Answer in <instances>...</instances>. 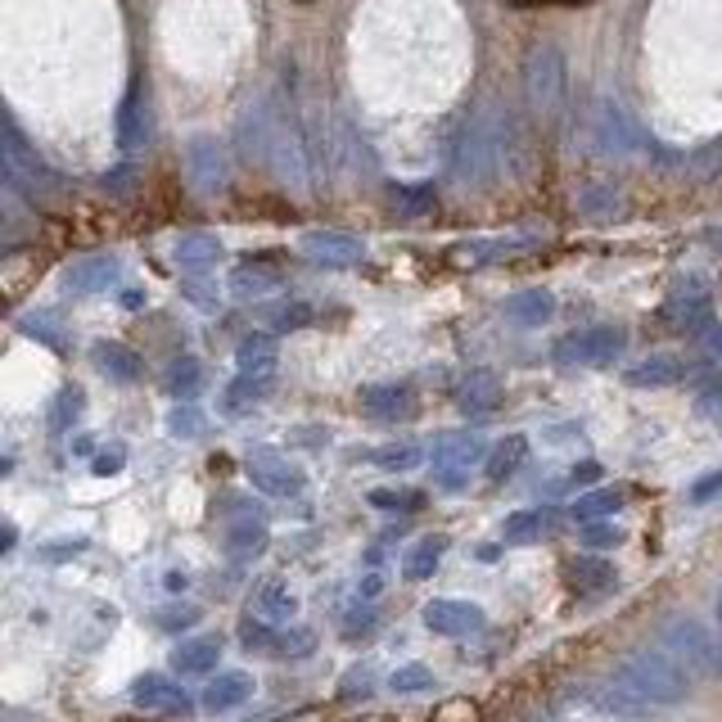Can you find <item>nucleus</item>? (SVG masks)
Masks as SVG:
<instances>
[{"mask_svg": "<svg viewBox=\"0 0 722 722\" xmlns=\"http://www.w3.org/2000/svg\"><path fill=\"white\" fill-rule=\"evenodd\" d=\"M276 641H280V623L262 619L253 610L240 619V645H244L249 655H276Z\"/></svg>", "mask_w": 722, "mask_h": 722, "instance_id": "obj_29", "label": "nucleus"}, {"mask_svg": "<svg viewBox=\"0 0 722 722\" xmlns=\"http://www.w3.org/2000/svg\"><path fill=\"white\" fill-rule=\"evenodd\" d=\"M421 619H425V628L434 632V637H479L483 628H488V615L479 610L474 600H456V596H434L425 610H421Z\"/></svg>", "mask_w": 722, "mask_h": 722, "instance_id": "obj_6", "label": "nucleus"}, {"mask_svg": "<svg viewBox=\"0 0 722 722\" xmlns=\"http://www.w3.org/2000/svg\"><path fill=\"white\" fill-rule=\"evenodd\" d=\"M181 294L195 302L199 312H217V308H221V294L208 285V276H185V280H181Z\"/></svg>", "mask_w": 722, "mask_h": 722, "instance_id": "obj_42", "label": "nucleus"}, {"mask_svg": "<svg viewBox=\"0 0 722 722\" xmlns=\"http://www.w3.org/2000/svg\"><path fill=\"white\" fill-rule=\"evenodd\" d=\"M362 411L370 421H385V425L406 421V415H415V389L406 379H379V385L362 389Z\"/></svg>", "mask_w": 722, "mask_h": 722, "instance_id": "obj_8", "label": "nucleus"}, {"mask_svg": "<svg viewBox=\"0 0 722 722\" xmlns=\"http://www.w3.org/2000/svg\"><path fill=\"white\" fill-rule=\"evenodd\" d=\"M72 456H95V438L91 434H78V438H72Z\"/></svg>", "mask_w": 722, "mask_h": 722, "instance_id": "obj_52", "label": "nucleus"}, {"mask_svg": "<svg viewBox=\"0 0 722 722\" xmlns=\"http://www.w3.org/2000/svg\"><path fill=\"white\" fill-rule=\"evenodd\" d=\"M551 534V511L542 506H528V511H511L502 519V542L506 547H534Z\"/></svg>", "mask_w": 722, "mask_h": 722, "instance_id": "obj_21", "label": "nucleus"}, {"mask_svg": "<svg viewBox=\"0 0 722 722\" xmlns=\"http://www.w3.org/2000/svg\"><path fill=\"white\" fill-rule=\"evenodd\" d=\"M91 362L104 379H113V385H136L140 379V357L127 348V344H108V339H100V344H91Z\"/></svg>", "mask_w": 722, "mask_h": 722, "instance_id": "obj_17", "label": "nucleus"}, {"mask_svg": "<svg viewBox=\"0 0 722 722\" xmlns=\"http://www.w3.org/2000/svg\"><path fill=\"white\" fill-rule=\"evenodd\" d=\"M149 140V104L140 95V82H131L127 100L118 104V145L123 149H140Z\"/></svg>", "mask_w": 722, "mask_h": 722, "instance_id": "obj_24", "label": "nucleus"}, {"mask_svg": "<svg viewBox=\"0 0 722 722\" xmlns=\"http://www.w3.org/2000/svg\"><path fill=\"white\" fill-rule=\"evenodd\" d=\"M628 348V334L615 325H596V330H574L560 334L551 344V362L560 370H578V366H610Z\"/></svg>", "mask_w": 722, "mask_h": 722, "instance_id": "obj_3", "label": "nucleus"}, {"mask_svg": "<svg viewBox=\"0 0 722 722\" xmlns=\"http://www.w3.org/2000/svg\"><path fill=\"white\" fill-rule=\"evenodd\" d=\"M244 474H249V483L262 492V497H298V492L308 488V474H302V470L289 461V456L276 451V447L249 451Z\"/></svg>", "mask_w": 722, "mask_h": 722, "instance_id": "obj_4", "label": "nucleus"}, {"mask_svg": "<svg viewBox=\"0 0 722 722\" xmlns=\"http://www.w3.org/2000/svg\"><path fill=\"white\" fill-rule=\"evenodd\" d=\"M677 379V366L668 362V357H651V362H641L637 370H628V385H651V389H660V385H673Z\"/></svg>", "mask_w": 722, "mask_h": 722, "instance_id": "obj_40", "label": "nucleus"}, {"mask_svg": "<svg viewBox=\"0 0 722 722\" xmlns=\"http://www.w3.org/2000/svg\"><path fill=\"white\" fill-rule=\"evenodd\" d=\"M375 696V668L370 664H353L339 677V700H370Z\"/></svg>", "mask_w": 722, "mask_h": 722, "instance_id": "obj_39", "label": "nucleus"}, {"mask_svg": "<svg viewBox=\"0 0 722 722\" xmlns=\"http://www.w3.org/2000/svg\"><path fill=\"white\" fill-rule=\"evenodd\" d=\"M118 302H123V308H127V312H140V308H145V302H149V294H145V289H131V285H127V289L118 294Z\"/></svg>", "mask_w": 722, "mask_h": 722, "instance_id": "obj_50", "label": "nucleus"}, {"mask_svg": "<svg viewBox=\"0 0 722 722\" xmlns=\"http://www.w3.org/2000/svg\"><path fill=\"white\" fill-rule=\"evenodd\" d=\"M221 660V637H185L172 651V673L176 677H213Z\"/></svg>", "mask_w": 722, "mask_h": 722, "instance_id": "obj_13", "label": "nucleus"}, {"mask_svg": "<svg viewBox=\"0 0 722 722\" xmlns=\"http://www.w3.org/2000/svg\"><path fill=\"white\" fill-rule=\"evenodd\" d=\"M456 406L466 415H492L502 406V379L492 370H470L461 379V389H456Z\"/></svg>", "mask_w": 722, "mask_h": 722, "instance_id": "obj_16", "label": "nucleus"}, {"mask_svg": "<svg viewBox=\"0 0 722 722\" xmlns=\"http://www.w3.org/2000/svg\"><path fill=\"white\" fill-rule=\"evenodd\" d=\"M118 276H123V262L113 257V253H100V257L72 262L59 285H64L72 298H87V294H108L113 285H118Z\"/></svg>", "mask_w": 722, "mask_h": 722, "instance_id": "obj_10", "label": "nucleus"}, {"mask_svg": "<svg viewBox=\"0 0 722 722\" xmlns=\"http://www.w3.org/2000/svg\"><path fill=\"white\" fill-rule=\"evenodd\" d=\"M687 497L696 502V506H704V502H713V497H722V470H713V474H704V479H696L691 483V492Z\"/></svg>", "mask_w": 722, "mask_h": 722, "instance_id": "obj_45", "label": "nucleus"}, {"mask_svg": "<svg viewBox=\"0 0 722 722\" xmlns=\"http://www.w3.org/2000/svg\"><path fill=\"white\" fill-rule=\"evenodd\" d=\"M82 415H87V393L78 385H64L55 393V402H50V429L55 434H72V425H78Z\"/></svg>", "mask_w": 722, "mask_h": 722, "instance_id": "obj_30", "label": "nucleus"}, {"mask_svg": "<svg viewBox=\"0 0 722 722\" xmlns=\"http://www.w3.org/2000/svg\"><path fill=\"white\" fill-rule=\"evenodd\" d=\"M619 542H623V528H619V524H605V519L583 524V547H587V551H610V547H619Z\"/></svg>", "mask_w": 722, "mask_h": 722, "instance_id": "obj_43", "label": "nucleus"}, {"mask_svg": "<svg viewBox=\"0 0 722 722\" xmlns=\"http://www.w3.org/2000/svg\"><path fill=\"white\" fill-rule=\"evenodd\" d=\"M276 362H280L276 330H253V334L240 339V348H236V370H249V375H276Z\"/></svg>", "mask_w": 722, "mask_h": 722, "instance_id": "obj_18", "label": "nucleus"}, {"mask_svg": "<svg viewBox=\"0 0 722 722\" xmlns=\"http://www.w3.org/2000/svg\"><path fill=\"white\" fill-rule=\"evenodd\" d=\"M127 700H131L136 709H145V713H181V718L195 713V700L185 696V687H181L176 673H140V677L131 681Z\"/></svg>", "mask_w": 722, "mask_h": 722, "instance_id": "obj_5", "label": "nucleus"}, {"mask_svg": "<svg viewBox=\"0 0 722 722\" xmlns=\"http://www.w3.org/2000/svg\"><path fill=\"white\" fill-rule=\"evenodd\" d=\"M190 176H195V185L208 190V195L226 185V159H221V145L213 136H199L190 145Z\"/></svg>", "mask_w": 722, "mask_h": 722, "instance_id": "obj_22", "label": "nucleus"}, {"mask_svg": "<svg viewBox=\"0 0 722 722\" xmlns=\"http://www.w3.org/2000/svg\"><path fill=\"white\" fill-rule=\"evenodd\" d=\"M302 257L317 262V267H357V262H366V244L348 231H308L298 240Z\"/></svg>", "mask_w": 722, "mask_h": 722, "instance_id": "obj_7", "label": "nucleus"}, {"mask_svg": "<svg viewBox=\"0 0 722 722\" xmlns=\"http://www.w3.org/2000/svg\"><path fill=\"white\" fill-rule=\"evenodd\" d=\"M87 547H91L87 538H59V542H50V547L36 551V560H42V564H64V560H78Z\"/></svg>", "mask_w": 722, "mask_h": 722, "instance_id": "obj_44", "label": "nucleus"}, {"mask_svg": "<svg viewBox=\"0 0 722 722\" xmlns=\"http://www.w3.org/2000/svg\"><path fill=\"white\" fill-rule=\"evenodd\" d=\"M370 461L385 470V474H406V470H415V466L425 461V447L421 443H389V447L370 451Z\"/></svg>", "mask_w": 722, "mask_h": 722, "instance_id": "obj_32", "label": "nucleus"}, {"mask_svg": "<svg viewBox=\"0 0 722 722\" xmlns=\"http://www.w3.org/2000/svg\"><path fill=\"white\" fill-rule=\"evenodd\" d=\"M172 257H176L181 276H213V272H217V262L226 257V244H221L217 236L195 231V236H181V240H176Z\"/></svg>", "mask_w": 722, "mask_h": 722, "instance_id": "obj_11", "label": "nucleus"}, {"mask_svg": "<svg viewBox=\"0 0 722 722\" xmlns=\"http://www.w3.org/2000/svg\"><path fill=\"white\" fill-rule=\"evenodd\" d=\"M600 461H578L574 470H569V488H596L600 483Z\"/></svg>", "mask_w": 722, "mask_h": 722, "instance_id": "obj_47", "label": "nucleus"}, {"mask_svg": "<svg viewBox=\"0 0 722 722\" xmlns=\"http://www.w3.org/2000/svg\"><path fill=\"white\" fill-rule=\"evenodd\" d=\"M524 461H528V438L524 434H506V438L492 443L488 461H483V474H488V483H506V479H515L524 470Z\"/></svg>", "mask_w": 722, "mask_h": 722, "instance_id": "obj_20", "label": "nucleus"}, {"mask_svg": "<svg viewBox=\"0 0 722 722\" xmlns=\"http://www.w3.org/2000/svg\"><path fill=\"white\" fill-rule=\"evenodd\" d=\"M249 610L285 628V623H294V615H298V596L289 592V583L267 578V583H262V587L253 592V605H249Z\"/></svg>", "mask_w": 722, "mask_h": 722, "instance_id": "obj_23", "label": "nucleus"}, {"mask_svg": "<svg viewBox=\"0 0 722 722\" xmlns=\"http://www.w3.org/2000/svg\"><path fill=\"white\" fill-rule=\"evenodd\" d=\"M718 610H722V600H718Z\"/></svg>", "mask_w": 722, "mask_h": 722, "instance_id": "obj_53", "label": "nucleus"}, {"mask_svg": "<svg viewBox=\"0 0 722 722\" xmlns=\"http://www.w3.org/2000/svg\"><path fill=\"white\" fill-rule=\"evenodd\" d=\"M488 451H492V443H488L483 434H470V429H461V434H438L434 447H429L434 483H438L443 492H461V488L470 483V470L488 461Z\"/></svg>", "mask_w": 722, "mask_h": 722, "instance_id": "obj_2", "label": "nucleus"}, {"mask_svg": "<svg viewBox=\"0 0 722 722\" xmlns=\"http://www.w3.org/2000/svg\"><path fill=\"white\" fill-rule=\"evenodd\" d=\"M163 389H168L176 402H195L199 389H204V366H199L195 357H176V362L168 366V375H163Z\"/></svg>", "mask_w": 722, "mask_h": 722, "instance_id": "obj_28", "label": "nucleus"}, {"mask_svg": "<svg viewBox=\"0 0 722 722\" xmlns=\"http://www.w3.org/2000/svg\"><path fill=\"white\" fill-rule=\"evenodd\" d=\"M276 389V375H249V370H236V379L221 389V415H244V411H253L262 398H267Z\"/></svg>", "mask_w": 722, "mask_h": 722, "instance_id": "obj_15", "label": "nucleus"}, {"mask_svg": "<svg viewBox=\"0 0 722 722\" xmlns=\"http://www.w3.org/2000/svg\"><path fill=\"white\" fill-rule=\"evenodd\" d=\"M294 443H298V447H325V443H330V429H321V425H298V429H294Z\"/></svg>", "mask_w": 722, "mask_h": 722, "instance_id": "obj_48", "label": "nucleus"}, {"mask_svg": "<svg viewBox=\"0 0 722 722\" xmlns=\"http://www.w3.org/2000/svg\"><path fill=\"white\" fill-rule=\"evenodd\" d=\"M534 722H538V718H534Z\"/></svg>", "mask_w": 722, "mask_h": 722, "instance_id": "obj_54", "label": "nucleus"}, {"mask_svg": "<svg viewBox=\"0 0 722 722\" xmlns=\"http://www.w3.org/2000/svg\"><path fill=\"white\" fill-rule=\"evenodd\" d=\"M23 330H27V339H42V344L59 348V334H55V325H50V317H46V312H42V317H27V321H23Z\"/></svg>", "mask_w": 722, "mask_h": 722, "instance_id": "obj_46", "label": "nucleus"}, {"mask_svg": "<svg viewBox=\"0 0 722 722\" xmlns=\"http://www.w3.org/2000/svg\"><path fill=\"white\" fill-rule=\"evenodd\" d=\"M555 317V298L547 289H519L515 298H506V321L519 330H542Z\"/></svg>", "mask_w": 722, "mask_h": 722, "instance_id": "obj_19", "label": "nucleus"}, {"mask_svg": "<svg viewBox=\"0 0 722 722\" xmlns=\"http://www.w3.org/2000/svg\"><path fill=\"white\" fill-rule=\"evenodd\" d=\"M163 587H168V592H172V596H181V592H185V587H190V574H185V569H172V574H168V578H163Z\"/></svg>", "mask_w": 722, "mask_h": 722, "instance_id": "obj_51", "label": "nucleus"}, {"mask_svg": "<svg viewBox=\"0 0 722 722\" xmlns=\"http://www.w3.org/2000/svg\"><path fill=\"white\" fill-rule=\"evenodd\" d=\"M366 502L375 511H385V515H411V511L425 506V492H415V488H370Z\"/></svg>", "mask_w": 722, "mask_h": 722, "instance_id": "obj_33", "label": "nucleus"}, {"mask_svg": "<svg viewBox=\"0 0 722 722\" xmlns=\"http://www.w3.org/2000/svg\"><path fill=\"white\" fill-rule=\"evenodd\" d=\"M569 583H574L578 592H610L619 583V574H615L610 560H600L596 551H587V555H578L574 564H569Z\"/></svg>", "mask_w": 722, "mask_h": 722, "instance_id": "obj_26", "label": "nucleus"}, {"mask_svg": "<svg viewBox=\"0 0 722 722\" xmlns=\"http://www.w3.org/2000/svg\"><path fill=\"white\" fill-rule=\"evenodd\" d=\"M272 542V528L257 511H240L231 524H226V551L236 560H257Z\"/></svg>", "mask_w": 722, "mask_h": 722, "instance_id": "obj_12", "label": "nucleus"}, {"mask_svg": "<svg viewBox=\"0 0 722 722\" xmlns=\"http://www.w3.org/2000/svg\"><path fill=\"white\" fill-rule=\"evenodd\" d=\"M615 687L645 709V704H673V700H681V696H687V677H681V668L673 660H664V655H632L615 673Z\"/></svg>", "mask_w": 722, "mask_h": 722, "instance_id": "obj_1", "label": "nucleus"}, {"mask_svg": "<svg viewBox=\"0 0 722 722\" xmlns=\"http://www.w3.org/2000/svg\"><path fill=\"white\" fill-rule=\"evenodd\" d=\"M267 321H272L276 334H294V330H308L317 321V312H312V302L294 298V302H280L276 312H267Z\"/></svg>", "mask_w": 722, "mask_h": 722, "instance_id": "obj_36", "label": "nucleus"}, {"mask_svg": "<svg viewBox=\"0 0 722 722\" xmlns=\"http://www.w3.org/2000/svg\"><path fill=\"white\" fill-rule=\"evenodd\" d=\"M379 592H385V574H375V569H370V574L357 583V596H362V600H375Z\"/></svg>", "mask_w": 722, "mask_h": 722, "instance_id": "obj_49", "label": "nucleus"}, {"mask_svg": "<svg viewBox=\"0 0 722 722\" xmlns=\"http://www.w3.org/2000/svg\"><path fill=\"white\" fill-rule=\"evenodd\" d=\"M168 434L172 438H199L204 434V411L195 402H176L168 411Z\"/></svg>", "mask_w": 722, "mask_h": 722, "instance_id": "obj_38", "label": "nucleus"}, {"mask_svg": "<svg viewBox=\"0 0 722 722\" xmlns=\"http://www.w3.org/2000/svg\"><path fill=\"white\" fill-rule=\"evenodd\" d=\"M312 651H317V637H312V628L285 623V628H280V641H276V655H272V660H308Z\"/></svg>", "mask_w": 722, "mask_h": 722, "instance_id": "obj_37", "label": "nucleus"}, {"mask_svg": "<svg viewBox=\"0 0 722 722\" xmlns=\"http://www.w3.org/2000/svg\"><path fill=\"white\" fill-rule=\"evenodd\" d=\"M199 619H204L199 605H190V600H181V605H159V610H154V628H159V632H172V637L190 632Z\"/></svg>", "mask_w": 722, "mask_h": 722, "instance_id": "obj_35", "label": "nucleus"}, {"mask_svg": "<svg viewBox=\"0 0 722 722\" xmlns=\"http://www.w3.org/2000/svg\"><path fill=\"white\" fill-rule=\"evenodd\" d=\"M253 691H257L253 673H244V668H217V673L208 677V687L199 691V709H208V713H231V709L249 704Z\"/></svg>", "mask_w": 722, "mask_h": 722, "instance_id": "obj_9", "label": "nucleus"}, {"mask_svg": "<svg viewBox=\"0 0 722 722\" xmlns=\"http://www.w3.org/2000/svg\"><path fill=\"white\" fill-rule=\"evenodd\" d=\"M451 538L447 534H425V538H415L406 551H402V578L406 583H429L438 574V564L447 555Z\"/></svg>", "mask_w": 722, "mask_h": 722, "instance_id": "obj_14", "label": "nucleus"}, {"mask_svg": "<svg viewBox=\"0 0 722 722\" xmlns=\"http://www.w3.org/2000/svg\"><path fill=\"white\" fill-rule=\"evenodd\" d=\"M623 506V492L619 488H587L583 497L569 506V519L574 524H596V519H615Z\"/></svg>", "mask_w": 722, "mask_h": 722, "instance_id": "obj_25", "label": "nucleus"}, {"mask_svg": "<svg viewBox=\"0 0 722 722\" xmlns=\"http://www.w3.org/2000/svg\"><path fill=\"white\" fill-rule=\"evenodd\" d=\"M280 289V276L276 272H262V262H244V267H236L231 272V294L236 298H244V302H253V298H267V294H276Z\"/></svg>", "mask_w": 722, "mask_h": 722, "instance_id": "obj_27", "label": "nucleus"}, {"mask_svg": "<svg viewBox=\"0 0 722 722\" xmlns=\"http://www.w3.org/2000/svg\"><path fill=\"white\" fill-rule=\"evenodd\" d=\"M434 687H438V677H434V668H425V664H402V668L389 673V691H393V696H425V691H434Z\"/></svg>", "mask_w": 722, "mask_h": 722, "instance_id": "obj_34", "label": "nucleus"}, {"mask_svg": "<svg viewBox=\"0 0 722 722\" xmlns=\"http://www.w3.org/2000/svg\"><path fill=\"white\" fill-rule=\"evenodd\" d=\"M123 470H127V447L123 443H108V447H100L91 456V474L95 479H113V474H123Z\"/></svg>", "mask_w": 722, "mask_h": 722, "instance_id": "obj_41", "label": "nucleus"}, {"mask_svg": "<svg viewBox=\"0 0 722 722\" xmlns=\"http://www.w3.org/2000/svg\"><path fill=\"white\" fill-rule=\"evenodd\" d=\"M339 632H344V641H370L375 632H379V615H375V600H353L348 610H344V619H339Z\"/></svg>", "mask_w": 722, "mask_h": 722, "instance_id": "obj_31", "label": "nucleus"}]
</instances>
